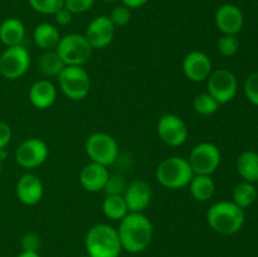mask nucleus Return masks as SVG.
<instances>
[{
  "instance_id": "1",
  "label": "nucleus",
  "mask_w": 258,
  "mask_h": 257,
  "mask_svg": "<svg viewBox=\"0 0 258 257\" xmlns=\"http://www.w3.org/2000/svg\"><path fill=\"white\" fill-rule=\"evenodd\" d=\"M117 233L123 251L135 254L144 252L150 246L154 227L144 213L128 212L120 221Z\"/></svg>"
},
{
  "instance_id": "2",
  "label": "nucleus",
  "mask_w": 258,
  "mask_h": 257,
  "mask_svg": "<svg viewBox=\"0 0 258 257\" xmlns=\"http://www.w3.org/2000/svg\"><path fill=\"white\" fill-rule=\"evenodd\" d=\"M85 248L90 257H120L123 251L117 229L106 223L95 224L88 229Z\"/></svg>"
},
{
  "instance_id": "3",
  "label": "nucleus",
  "mask_w": 258,
  "mask_h": 257,
  "mask_svg": "<svg viewBox=\"0 0 258 257\" xmlns=\"http://www.w3.org/2000/svg\"><path fill=\"white\" fill-rule=\"evenodd\" d=\"M207 222L214 232L232 236L241 231L244 224V209L233 202H217L207 212Z\"/></svg>"
},
{
  "instance_id": "4",
  "label": "nucleus",
  "mask_w": 258,
  "mask_h": 257,
  "mask_svg": "<svg viewBox=\"0 0 258 257\" xmlns=\"http://www.w3.org/2000/svg\"><path fill=\"white\" fill-rule=\"evenodd\" d=\"M194 176L188 159L169 156L158 165L155 178L160 185L168 189H181L189 185Z\"/></svg>"
},
{
  "instance_id": "5",
  "label": "nucleus",
  "mask_w": 258,
  "mask_h": 257,
  "mask_svg": "<svg viewBox=\"0 0 258 257\" xmlns=\"http://www.w3.org/2000/svg\"><path fill=\"white\" fill-rule=\"evenodd\" d=\"M57 78L60 91L70 100L81 101L90 93V75L81 66H66Z\"/></svg>"
},
{
  "instance_id": "6",
  "label": "nucleus",
  "mask_w": 258,
  "mask_h": 257,
  "mask_svg": "<svg viewBox=\"0 0 258 257\" xmlns=\"http://www.w3.org/2000/svg\"><path fill=\"white\" fill-rule=\"evenodd\" d=\"M55 52L58 53L66 66H81L90 60L93 48L86 39L85 35L71 33L60 37Z\"/></svg>"
},
{
  "instance_id": "7",
  "label": "nucleus",
  "mask_w": 258,
  "mask_h": 257,
  "mask_svg": "<svg viewBox=\"0 0 258 257\" xmlns=\"http://www.w3.org/2000/svg\"><path fill=\"white\" fill-rule=\"evenodd\" d=\"M86 154L92 163L103 166L112 165L118 156V144L107 133H95L86 140Z\"/></svg>"
},
{
  "instance_id": "8",
  "label": "nucleus",
  "mask_w": 258,
  "mask_h": 257,
  "mask_svg": "<svg viewBox=\"0 0 258 257\" xmlns=\"http://www.w3.org/2000/svg\"><path fill=\"white\" fill-rule=\"evenodd\" d=\"M188 161L196 175H212L221 164V151L216 144L203 141L191 149Z\"/></svg>"
},
{
  "instance_id": "9",
  "label": "nucleus",
  "mask_w": 258,
  "mask_h": 257,
  "mask_svg": "<svg viewBox=\"0 0 258 257\" xmlns=\"http://www.w3.org/2000/svg\"><path fill=\"white\" fill-rule=\"evenodd\" d=\"M207 92L219 103L224 105L234 98L238 91V82L233 72L224 68L212 71L207 80Z\"/></svg>"
},
{
  "instance_id": "10",
  "label": "nucleus",
  "mask_w": 258,
  "mask_h": 257,
  "mask_svg": "<svg viewBox=\"0 0 258 257\" xmlns=\"http://www.w3.org/2000/svg\"><path fill=\"white\" fill-rule=\"evenodd\" d=\"M30 54L23 45L8 47L0 55V73L7 80H18L28 72Z\"/></svg>"
},
{
  "instance_id": "11",
  "label": "nucleus",
  "mask_w": 258,
  "mask_h": 257,
  "mask_svg": "<svg viewBox=\"0 0 258 257\" xmlns=\"http://www.w3.org/2000/svg\"><path fill=\"white\" fill-rule=\"evenodd\" d=\"M156 133L159 139L165 145L176 148L183 145L186 141L189 135V128L185 121L178 115L174 113H166L163 115L158 121L156 125Z\"/></svg>"
},
{
  "instance_id": "12",
  "label": "nucleus",
  "mask_w": 258,
  "mask_h": 257,
  "mask_svg": "<svg viewBox=\"0 0 258 257\" xmlns=\"http://www.w3.org/2000/svg\"><path fill=\"white\" fill-rule=\"evenodd\" d=\"M49 155L48 145L43 140L30 138L23 141L15 151V160L23 169H35L45 163Z\"/></svg>"
},
{
  "instance_id": "13",
  "label": "nucleus",
  "mask_w": 258,
  "mask_h": 257,
  "mask_svg": "<svg viewBox=\"0 0 258 257\" xmlns=\"http://www.w3.org/2000/svg\"><path fill=\"white\" fill-rule=\"evenodd\" d=\"M115 25L110 20L107 15H100L95 18L90 24L83 35L93 49H103L112 43L115 38Z\"/></svg>"
},
{
  "instance_id": "14",
  "label": "nucleus",
  "mask_w": 258,
  "mask_h": 257,
  "mask_svg": "<svg viewBox=\"0 0 258 257\" xmlns=\"http://www.w3.org/2000/svg\"><path fill=\"white\" fill-rule=\"evenodd\" d=\"M122 196L127 204L128 212L144 213V211L150 206L153 201V189L148 181L136 179L126 184Z\"/></svg>"
},
{
  "instance_id": "15",
  "label": "nucleus",
  "mask_w": 258,
  "mask_h": 257,
  "mask_svg": "<svg viewBox=\"0 0 258 257\" xmlns=\"http://www.w3.org/2000/svg\"><path fill=\"white\" fill-rule=\"evenodd\" d=\"M213 71L212 60L208 55L201 50L189 52L183 59V72L191 82H204L208 80Z\"/></svg>"
},
{
  "instance_id": "16",
  "label": "nucleus",
  "mask_w": 258,
  "mask_h": 257,
  "mask_svg": "<svg viewBox=\"0 0 258 257\" xmlns=\"http://www.w3.org/2000/svg\"><path fill=\"white\" fill-rule=\"evenodd\" d=\"M214 23L223 34L237 35L243 28V13L237 5L223 4L214 14Z\"/></svg>"
},
{
  "instance_id": "17",
  "label": "nucleus",
  "mask_w": 258,
  "mask_h": 257,
  "mask_svg": "<svg viewBox=\"0 0 258 257\" xmlns=\"http://www.w3.org/2000/svg\"><path fill=\"white\" fill-rule=\"evenodd\" d=\"M15 193L20 203L32 207L42 201L44 186L39 176L33 173H25L18 179Z\"/></svg>"
},
{
  "instance_id": "18",
  "label": "nucleus",
  "mask_w": 258,
  "mask_h": 257,
  "mask_svg": "<svg viewBox=\"0 0 258 257\" xmlns=\"http://www.w3.org/2000/svg\"><path fill=\"white\" fill-rule=\"evenodd\" d=\"M110 174L107 166L97 163H88L82 168L80 173V183L85 190L90 193H97L105 189Z\"/></svg>"
},
{
  "instance_id": "19",
  "label": "nucleus",
  "mask_w": 258,
  "mask_h": 257,
  "mask_svg": "<svg viewBox=\"0 0 258 257\" xmlns=\"http://www.w3.org/2000/svg\"><path fill=\"white\" fill-rule=\"evenodd\" d=\"M28 97L35 108L45 110L49 108L57 100V88L50 81L39 80L30 86Z\"/></svg>"
},
{
  "instance_id": "20",
  "label": "nucleus",
  "mask_w": 258,
  "mask_h": 257,
  "mask_svg": "<svg viewBox=\"0 0 258 257\" xmlns=\"http://www.w3.org/2000/svg\"><path fill=\"white\" fill-rule=\"evenodd\" d=\"M25 38V27L18 18H8L0 24V42L8 47L22 45Z\"/></svg>"
},
{
  "instance_id": "21",
  "label": "nucleus",
  "mask_w": 258,
  "mask_h": 257,
  "mask_svg": "<svg viewBox=\"0 0 258 257\" xmlns=\"http://www.w3.org/2000/svg\"><path fill=\"white\" fill-rule=\"evenodd\" d=\"M33 39L42 50H55L60 40L59 30L50 23H40L34 28Z\"/></svg>"
},
{
  "instance_id": "22",
  "label": "nucleus",
  "mask_w": 258,
  "mask_h": 257,
  "mask_svg": "<svg viewBox=\"0 0 258 257\" xmlns=\"http://www.w3.org/2000/svg\"><path fill=\"white\" fill-rule=\"evenodd\" d=\"M237 170L243 180L249 183L258 181V153L246 150L239 154L237 159Z\"/></svg>"
},
{
  "instance_id": "23",
  "label": "nucleus",
  "mask_w": 258,
  "mask_h": 257,
  "mask_svg": "<svg viewBox=\"0 0 258 257\" xmlns=\"http://www.w3.org/2000/svg\"><path fill=\"white\" fill-rule=\"evenodd\" d=\"M191 197L198 202H208L216 193V183L211 175H196L189 183Z\"/></svg>"
},
{
  "instance_id": "24",
  "label": "nucleus",
  "mask_w": 258,
  "mask_h": 257,
  "mask_svg": "<svg viewBox=\"0 0 258 257\" xmlns=\"http://www.w3.org/2000/svg\"><path fill=\"white\" fill-rule=\"evenodd\" d=\"M102 212L111 221L120 222L128 213L127 204L122 194L117 196H106L102 202Z\"/></svg>"
},
{
  "instance_id": "25",
  "label": "nucleus",
  "mask_w": 258,
  "mask_h": 257,
  "mask_svg": "<svg viewBox=\"0 0 258 257\" xmlns=\"http://www.w3.org/2000/svg\"><path fill=\"white\" fill-rule=\"evenodd\" d=\"M64 67V62L55 50H45L38 59V68L47 77H58Z\"/></svg>"
},
{
  "instance_id": "26",
  "label": "nucleus",
  "mask_w": 258,
  "mask_h": 257,
  "mask_svg": "<svg viewBox=\"0 0 258 257\" xmlns=\"http://www.w3.org/2000/svg\"><path fill=\"white\" fill-rule=\"evenodd\" d=\"M232 197H233V203L241 207L242 209L248 208L257 199V189L254 186V183H249L246 180L241 181L233 189Z\"/></svg>"
},
{
  "instance_id": "27",
  "label": "nucleus",
  "mask_w": 258,
  "mask_h": 257,
  "mask_svg": "<svg viewBox=\"0 0 258 257\" xmlns=\"http://www.w3.org/2000/svg\"><path fill=\"white\" fill-rule=\"evenodd\" d=\"M219 103L208 92L199 93L194 97L193 107L198 115L211 116L219 110Z\"/></svg>"
},
{
  "instance_id": "28",
  "label": "nucleus",
  "mask_w": 258,
  "mask_h": 257,
  "mask_svg": "<svg viewBox=\"0 0 258 257\" xmlns=\"http://www.w3.org/2000/svg\"><path fill=\"white\" fill-rule=\"evenodd\" d=\"M30 8L40 14L53 15L64 7V0H28Z\"/></svg>"
},
{
  "instance_id": "29",
  "label": "nucleus",
  "mask_w": 258,
  "mask_h": 257,
  "mask_svg": "<svg viewBox=\"0 0 258 257\" xmlns=\"http://www.w3.org/2000/svg\"><path fill=\"white\" fill-rule=\"evenodd\" d=\"M218 52L224 57H232L236 54L239 49V40L236 35L223 34L218 40Z\"/></svg>"
},
{
  "instance_id": "30",
  "label": "nucleus",
  "mask_w": 258,
  "mask_h": 257,
  "mask_svg": "<svg viewBox=\"0 0 258 257\" xmlns=\"http://www.w3.org/2000/svg\"><path fill=\"white\" fill-rule=\"evenodd\" d=\"M108 18L112 22V24L115 25V28L125 27L131 20V10L125 5H118V7L113 8Z\"/></svg>"
},
{
  "instance_id": "31",
  "label": "nucleus",
  "mask_w": 258,
  "mask_h": 257,
  "mask_svg": "<svg viewBox=\"0 0 258 257\" xmlns=\"http://www.w3.org/2000/svg\"><path fill=\"white\" fill-rule=\"evenodd\" d=\"M244 95L247 100L258 106V72L251 73L244 82Z\"/></svg>"
},
{
  "instance_id": "32",
  "label": "nucleus",
  "mask_w": 258,
  "mask_h": 257,
  "mask_svg": "<svg viewBox=\"0 0 258 257\" xmlns=\"http://www.w3.org/2000/svg\"><path fill=\"white\" fill-rule=\"evenodd\" d=\"M125 188L126 183L122 176L110 175L103 190L106 191V196H117V194H122Z\"/></svg>"
},
{
  "instance_id": "33",
  "label": "nucleus",
  "mask_w": 258,
  "mask_h": 257,
  "mask_svg": "<svg viewBox=\"0 0 258 257\" xmlns=\"http://www.w3.org/2000/svg\"><path fill=\"white\" fill-rule=\"evenodd\" d=\"M95 4V0H64V8L72 14H82Z\"/></svg>"
},
{
  "instance_id": "34",
  "label": "nucleus",
  "mask_w": 258,
  "mask_h": 257,
  "mask_svg": "<svg viewBox=\"0 0 258 257\" xmlns=\"http://www.w3.org/2000/svg\"><path fill=\"white\" fill-rule=\"evenodd\" d=\"M20 244H22L23 251L38 252L40 247V237L34 232H29V233H25L22 237Z\"/></svg>"
},
{
  "instance_id": "35",
  "label": "nucleus",
  "mask_w": 258,
  "mask_h": 257,
  "mask_svg": "<svg viewBox=\"0 0 258 257\" xmlns=\"http://www.w3.org/2000/svg\"><path fill=\"white\" fill-rule=\"evenodd\" d=\"M12 127L7 122L0 121V151L4 150L12 140Z\"/></svg>"
},
{
  "instance_id": "36",
  "label": "nucleus",
  "mask_w": 258,
  "mask_h": 257,
  "mask_svg": "<svg viewBox=\"0 0 258 257\" xmlns=\"http://www.w3.org/2000/svg\"><path fill=\"white\" fill-rule=\"evenodd\" d=\"M53 17H54V22L57 23L58 25H60V27H66V25L71 24V22H72L73 19L72 13L68 9H66L64 7H63L62 9L58 10L57 13H54Z\"/></svg>"
},
{
  "instance_id": "37",
  "label": "nucleus",
  "mask_w": 258,
  "mask_h": 257,
  "mask_svg": "<svg viewBox=\"0 0 258 257\" xmlns=\"http://www.w3.org/2000/svg\"><path fill=\"white\" fill-rule=\"evenodd\" d=\"M122 2V5L127 7L128 9H139V8L144 7L149 0H121Z\"/></svg>"
},
{
  "instance_id": "38",
  "label": "nucleus",
  "mask_w": 258,
  "mask_h": 257,
  "mask_svg": "<svg viewBox=\"0 0 258 257\" xmlns=\"http://www.w3.org/2000/svg\"><path fill=\"white\" fill-rule=\"evenodd\" d=\"M17 257H40V254L38 252H32V251H22Z\"/></svg>"
},
{
  "instance_id": "39",
  "label": "nucleus",
  "mask_w": 258,
  "mask_h": 257,
  "mask_svg": "<svg viewBox=\"0 0 258 257\" xmlns=\"http://www.w3.org/2000/svg\"><path fill=\"white\" fill-rule=\"evenodd\" d=\"M103 2H106V3H115V2H117V0H103Z\"/></svg>"
},
{
  "instance_id": "40",
  "label": "nucleus",
  "mask_w": 258,
  "mask_h": 257,
  "mask_svg": "<svg viewBox=\"0 0 258 257\" xmlns=\"http://www.w3.org/2000/svg\"><path fill=\"white\" fill-rule=\"evenodd\" d=\"M2 165H3V159L0 158V173H2Z\"/></svg>"
},
{
  "instance_id": "41",
  "label": "nucleus",
  "mask_w": 258,
  "mask_h": 257,
  "mask_svg": "<svg viewBox=\"0 0 258 257\" xmlns=\"http://www.w3.org/2000/svg\"><path fill=\"white\" fill-rule=\"evenodd\" d=\"M80 257H90V256H87V254H85V256H80Z\"/></svg>"
}]
</instances>
